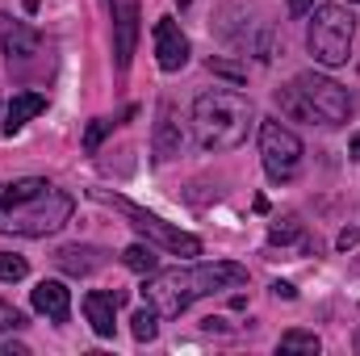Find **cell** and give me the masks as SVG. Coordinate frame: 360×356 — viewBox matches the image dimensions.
Returning <instances> with one entry per match:
<instances>
[{
	"label": "cell",
	"instance_id": "cell-21",
	"mask_svg": "<svg viewBox=\"0 0 360 356\" xmlns=\"http://www.w3.org/2000/svg\"><path fill=\"white\" fill-rule=\"evenodd\" d=\"M302 235V227H297V218H285V222H272L269 231V243H293Z\"/></svg>",
	"mask_w": 360,
	"mask_h": 356
},
{
	"label": "cell",
	"instance_id": "cell-23",
	"mask_svg": "<svg viewBox=\"0 0 360 356\" xmlns=\"http://www.w3.org/2000/svg\"><path fill=\"white\" fill-rule=\"evenodd\" d=\"M109 130H113V122H109V117H96V122L89 126V134H84V147H89V151H96V147H101V139H105Z\"/></svg>",
	"mask_w": 360,
	"mask_h": 356
},
{
	"label": "cell",
	"instance_id": "cell-18",
	"mask_svg": "<svg viewBox=\"0 0 360 356\" xmlns=\"http://www.w3.org/2000/svg\"><path fill=\"white\" fill-rule=\"evenodd\" d=\"M319 348H323V344H319V336H314V331H297V327H293V331H285V336H281V352H319Z\"/></svg>",
	"mask_w": 360,
	"mask_h": 356
},
{
	"label": "cell",
	"instance_id": "cell-14",
	"mask_svg": "<svg viewBox=\"0 0 360 356\" xmlns=\"http://www.w3.org/2000/svg\"><path fill=\"white\" fill-rule=\"evenodd\" d=\"M180 147H184V130H180V122H176V109L164 101L160 105V122H155V155L172 160V155H180Z\"/></svg>",
	"mask_w": 360,
	"mask_h": 356
},
{
	"label": "cell",
	"instance_id": "cell-19",
	"mask_svg": "<svg viewBox=\"0 0 360 356\" xmlns=\"http://www.w3.org/2000/svg\"><path fill=\"white\" fill-rule=\"evenodd\" d=\"M130 323H134V340H155V331H160V310L147 302L143 310H134Z\"/></svg>",
	"mask_w": 360,
	"mask_h": 356
},
{
	"label": "cell",
	"instance_id": "cell-4",
	"mask_svg": "<svg viewBox=\"0 0 360 356\" xmlns=\"http://www.w3.org/2000/svg\"><path fill=\"white\" fill-rule=\"evenodd\" d=\"M352 13L344 4H319L310 8V34H306V46L314 55V63L323 68H344L348 55H352Z\"/></svg>",
	"mask_w": 360,
	"mask_h": 356
},
{
	"label": "cell",
	"instance_id": "cell-15",
	"mask_svg": "<svg viewBox=\"0 0 360 356\" xmlns=\"http://www.w3.org/2000/svg\"><path fill=\"white\" fill-rule=\"evenodd\" d=\"M46 109V96L42 92H17L13 101H8V109H4V134H17L30 117H38Z\"/></svg>",
	"mask_w": 360,
	"mask_h": 356
},
{
	"label": "cell",
	"instance_id": "cell-28",
	"mask_svg": "<svg viewBox=\"0 0 360 356\" xmlns=\"http://www.w3.org/2000/svg\"><path fill=\"white\" fill-rule=\"evenodd\" d=\"M348 155H352V160H360V130L352 134V147H348Z\"/></svg>",
	"mask_w": 360,
	"mask_h": 356
},
{
	"label": "cell",
	"instance_id": "cell-3",
	"mask_svg": "<svg viewBox=\"0 0 360 356\" xmlns=\"http://www.w3.org/2000/svg\"><path fill=\"white\" fill-rule=\"evenodd\" d=\"M256 122V109L243 92L205 89L193 101V139L201 151H235Z\"/></svg>",
	"mask_w": 360,
	"mask_h": 356
},
{
	"label": "cell",
	"instance_id": "cell-24",
	"mask_svg": "<svg viewBox=\"0 0 360 356\" xmlns=\"http://www.w3.org/2000/svg\"><path fill=\"white\" fill-rule=\"evenodd\" d=\"M210 72H218V76H231V80H243V76H248L243 68H235V63H222V59H210Z\"/></svg>",
	"mask_w": 360,
	"mask_h": 356
},
{
	"label": "cell",
	"instance_id": "cell-12",
	"mask_svg": "<svg viewBox=\"0 0 360 356\" xmlns=\"http://www.w3.org/2000/svg\"><path fill=\"white\" fill-rule=\"evenodd\" d=\"M117 306H122V293H109V289L84 293V314H89L92 331L101 340H113V314H117Z\"/></svg>",
	"mask_w": 360,
	"mask_h": 356
},
{
	"label": "cell",
	"instance_id": "cell-5",
	"mask_svg": "<svg viewBox=\"0 0 360 356\" xmlns=\"http://www.w3.org/2000/svg\"><path fill=\"white\" fill-rule=\"evenodd\" d=\"M92 197H96V201H105V205H113V210H122V214L130 218V227H134L139 235L155 239L164 252H172V256H201V239H197V235L168 227V222H164V218H155L151 210H143V205H134V201H126V197L109 193V189H92Z\"/></svg>",
	"mask_w": 360,
	"mask_h": 356
},
{
	"label": "cell",
	"instance_id": "cell-26",
	"mask_svg": "<svg viewBox=\"0 0 360 356\" xmlns=\"http://www.w3.org/2000/svg\"><path fill=\"white\" fill-rule=\"evenodd\" d=\"M310 8H314V0H289V13L293 17H310Z\"/></svg>",
	"mask_w": 360,
	"mask_h": 356
},
{
	"label": "cell",
	"instance_id": "cell-6",
	"mask_svg": "<svg viewBox=\"0 0 360 356\" xmlns=\"http://www.w3.org/2000/svg\"><path fill=\"white\" fill-rule=\"evenodd\" d=\"M293 89L306 101L310 122H319V126H344V122L352 117V96H348V89L335 84V80H327V76L302 72V76L293 80Z\"/></svg>",
	"mask_w": 360,
	"mask_h": 356
},
{
	"label": "cell",
	"instance_id": "cell-16",
	"mask_svg": "<svg viewBox=\"0 0 360 356\" xmlns=\"http://www.w3.org/2000/svg\"><path fill=\"white\" fill-rule=\"evenodd\" d=\"M55 265L63 268V272H72V276H89L92 268H101V252L72 243V248H59V252H55Z\"/></svg>",
	"mask_w": 360,
	"mask_h": 356
},
{
	"label": "cell",
	"instance_id": "cell-22",
	"mask_svg": "<svg viewBox=\"0 0 360 356\" xmlns=\"http://www.w3.org/2000/svg\"><path fill=\"white\" fill-rule=\"evenodd\" d=\"M21 327H25V314H21L17 306L0 302V331H21Z\"/></svg>",
	"mask_w": 360,
	"mask_h": 356
},
{
	"label": "cell",
	"instance_id": "cell-27",
	"mask_svg": "<svg viewBox=\"0 0 360 356\" xmlns=\"http://www.w3.org/2000/svg\"><path fill=\"white\" fill-rule=\"evenodd\" d=\"M272 293H276V298H285V302H289V298H297V289H293L289 281H276V285H272Z\"/></svg>",
	"mask_w": 360,
	"mask_h": 356
},
{
	"label": "cell",
	"instance_id": "cell-29",
	"mask_svg": "<svg viewBox=\"0 0 360 356\" xmlns=\"http://www.w3.org/2000/svg\"><path fill=\"white\" fill-rule=\"evenodd\" d=\"M176 4H180V8H184V4H188V0H176Z\"/></svg>",
	"mask_w": 360,
	"mask_h": 356
},
{
	"label": "cell",
	"instance_id": "cell-7",
	"mask_svg": "<svg viewBox=\"0 0 360 356\" xmlns=\"http://www.w3.org/2000/svg\"><path fill=\"white\" fill-rule=\"evenodd\" d=\"M260 155H264V172L272 180H293L306 151H302V139L289 126L269 117V122H260Z\"/></svg>",
	"mask_w": 360,
	"mask_h": 356
},
{
	"label": "cell",
	"instance_id": "cell-20",
	"mask_svg": "<svg viewBox=\"0 0 360 356\" xmlns=\"http://www.w3.org/2000/svg\"><path fill=\"white\" fill-rule=\"evenodd\" d=\"M30 272V265L21 260V256H13V252H0V281H21Z\"/></svg>",
	"mask_w": 360,
	"mask_h": 356
},
{
	"label": "cell",
	"instance_id": "cell-2",
	"mask_svg": "<svg viewBox=\"0 0 360 356\" xmlns=\"http://www.w3.org/2000/svg\"><path fill=\"white\" fill-rule=\"evenodd\" d=\"M248 285V268L235 260H214V265H193V268H168V272H151L143 281V298L160 310V319H176L193 302L226 293Z\"/></svg>",
	"mask_w": 360,
	"mask_h": 356
},
{
	"label": "cell",
	"instance_id": "cell-17",
	"mask_svg": "<svg viewBox=\"0 0 360 356\" xmlns=\"http://www.w3.org/2000/svg\"><path fill=\"white\" fill-rule=\"evenodd\" d=\"M122 265L130 268V272H139V276H151V272H160V256H155V248L134 243V248L122 252Z\"/></svg>",
	"mask_w": 360,
	"mask_h": 356
},
{
	"label": "cell",
	"instance_id": "cell-13",
	"mask_svg": "<svg viewBox=\"0 0 360 356\" xmlns=\"http://www.w3.org/2000/svg\"><path fill=\"white\" fill-rule=\"evenodd\" d=\"M30 298H34V310H42V314L55 319V323H68V314H72V293H68L63 281H38Z\"/></svg>",
	"mask_w": 360,
	"mask_h": 356
},
{
	"label": "cell",
	"instance_id": "cell-9",
	"mask_svg": "<svg viewBox=\"0 0 360 356\" xmlns=\"http://www.w3.org/2000/svg\"><path fill=\"white\" fill-rule=\"evenodd\" d=\"M109 21H113V63L117 72H126L139 46V0H109Z\"/></svg>",
	"mask_w": 360,
	"mask_h": 356
},
{
	"label": "cell",
	"instance_id": "cell-25",
	"mask_svg": "<svg viewBox=\"0 0 360 356\" xmlns=\"http://www.w3.org/2000/svg\"><path fill=\"white\" fill-rule=\"evenodd\" d=\"M356 239H360V231H356V227H348V231H340V239H335V243H340V252H348V248H356Z\"/></svg>",
	"mask_w": 360,
	"mask_h": 356
},
{
	"label": "cell",
	"instance_id": "cell-11",
	"mask_svg": "<svg viewBox=\"0 0 360 356\" xmlns=\"http://www.w3.org/2000/svg\"><path fill=\"white\" fill-rule=\"evenodd\" d=\"M155 55H160V68L164 72H180L188 63V38L180 34V25L172 17H160L155 21Z\"/></svg>",
	"mask_w": 360,
	"mask_h": 356
},
{
	"label": "cell",
	"instance_id": "cell-10",
	"mask_svg": "<svg viewBox=\"0 0 360 356\" xmlns=\"http://www.w3.org/2000/svg\"><path fill=\"white\" fill-rule=\"evenodd\" d=\"M222 34L239 46V51H248V55H256V59H264L269 63L272 55H276V38H272V25L269 21H226L222 25Z\"/></svg>",
	"mask_w": 360,
	"mask_h": 356
},
{
	"label": "cell",
	"instance_id": "cell-1",
	"mask_svg": "<svg viewBox=\"0 0 360 356\" xmlns=\"http://www.w3.org/2000/svg\"><path fill=\"white\" fill-rule=\"evenodd\" d=\"M72 210H76L72 193L42 177L0 184V235L46 239L72 222Z\"/></svg>",
	"mask_w": 360,
	"mask_h": 356
},
{
	"label": "cell",
	"instance_id": "cell-8",
	"mask_svg": "<svg viewBox=\"0 0 360 356\" xmlns=\"http://www.w3.org/2000/svg\"><path fill=\"white\" fill-rule=\"evenodd\" d=\"M0 46H4L8 72H21L25 63L42 59V51H46V42H42L38 30L21 25V21H13V17H4V13H0Z\"/></svg>",
	"mask_w": 360,
	"mask_h": 356
}]
</instances>
